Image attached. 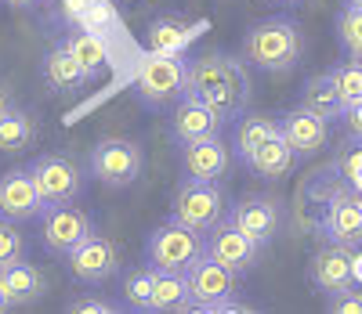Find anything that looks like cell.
<instances>
[{
    "instance_id": "cell-21",
    "label": "cell",
    "mask_w": 362,
    "mask_h": 314,
    "mask_svg": "<svg viewBox=\"0 0 362 314\" xmlns=\"http://www.w3.org/2000/svg\"><path fill=\"white\" fill-rule=\"evenodd\" d=\"M272 138H283V119H279V116L243 112V116H239L235 134H232V152H235L243 163H250V155H254L261 145H268Z\"/></svg>"
},
{
    "instance_id": "cell-23",
    "label": "cell",
    "mask_w": 362,
    "mask_h": 314,
    "mask_svg": "<svg viewBox=\"0 0 362 314\" xmlns=\"http://www.w3.org/2000/svg\"><path fill=\"white\" fill-rule=\"evenodd\" d=\"M300 105H305L308 112H315V116H322V119H329V123L344 119V98L337 90L334 73H319L300 87Z\"/></svg>"
},
{
    "instance_id": "cell-18",
    "label": "cell",
    "mask_w": 362,
    "mask_h": 314,
    "mask_svg": "<svg viewBox=\"0 0 362 314\" xmlns=\"http://www.w3.org/2000/svg\"><path fill=\"white\" fill-rule=\"evenodd\" d=\"M228 221L239 231H247L257 246H268L279 231V203L264 199V195H247L228 210Z\"/></svg>"
},
{
    "instance_id": "cell-14",
    "label": "cell",
    "mask_w": 362,
    "mask_h": 314,
    "mask_svg": "<svg viewBox=\"0 0 362 314\" xmlns=\"http://www.w3.org/2000/svg\"><path fill=\"white\" fill-rule=\"evenodd\" d=\"M322 238L341 242V246H362V199L344 184L341 192L329 195L326 213H322Z\"/></svg>"
},
{
    "instance_id": "cell-29",
    "label": "cell",
    "mask_w": 362,
    "mask_h": 314,
    "mask_svg": "<svg viewBox=\"0 0 362 314\" xmlns=\"http://www.w3.org/2000/svg\"><path fill=\"white\" fill-rule=\"evenodd\" d=\"M337 40L348 58L362 61V8H344L337 15Z\"/></svg>"
},
{
    "instance_id": "cell-34",
    "label": "cell",
    "mask_w": 362,
    "mask_h": 314,
    "mask_svg": "<svg viewBox=\"0 0 362 314\" xmlns=\"http://www.w3.org/2000/svg\"><path fill=\"white\" fill-rule=\"evenodd\" d=\"M66 310L69 314H116V303H109V300H73V303H66Z\"/></svg>"
},
{
    "instance_id": "cell-13",
    "label": "cell",
    "mask_w": 362,
    "mask_h": 314,
    "mask_svg": "<svg viewBox=\"0 0 362 314\" xmlns=\"http://www.w3.org/2000/svg\"><path fill=\"white\" fill-rule=\"evenodd\" d=\"M66 260H69L73 278L83 282V286H102V282H109V278L119 271V253H116V246H112L105 235H98V231L87 235Z\"/></svg>"
},
{
    "instance_id": "cell-28",
    "label": "cell",
    "mask_w": 362,
    "mask_h": 314,
    "mask_svg": "<svg viewBox=\"0 0 362 314\" xmlns=\"http://www.w3.org/2000/svg\"><path fill=\"white\" fill-rule=\"evenodd\" d=\"M66 44H69V51H73V54L83 61V69L90 73V80L102 76L105 61H109V54H105V44L98 40L95 29H87V33H69V37H66Z\"/></svg>"
},
{
    "instance_id": "cell-37",
    "label": "cell",
    "mask_w": 362,
    "mask_h": 314,
    "mask_svg": "<svg viewBox=\"0 0 362 314\" xmlns=\"http://www.w3.org/2000/svg\"><path fill=\"white\" fill-rule=\"evenodd\" d=\"M4 4H11V8H18V11H29V8H40V4H47V0H4Z\"/></svg>"
},
{
    "instance_id": "cell-7",
    "label": "cell",
    "mask_w": 362,
    "mask_h": 314,
    "mask_svg": "<svg viewBox=\"0 0 362 314\" xmlns=\"http://www.w3.org/2000/svg\"><path fill=\"white\" fill-rule=\"evenodd\" d=\"M90 174H95L98 184L105 188H127L138 181L141 167H145V155L134 141L127 138H102L87 155Z\"/></svg>"
},
{
    "instance_id": "cell-33",
    "label": "cell",
    "mask_w": 362,
    "mask_h": 314,
    "mask_svg": "<svg viewBox=\"0 0 362 314\" xmlns=\"http://www.w3.org/2000/svg\"><path fill=\"white\" fill-rule=\"evenodd\" d=\"M326 307L334 314H362V286H351V289H344L337 296H329Z\"/></svg>"
},
{
    "instance_id": "cell-9",
    "label": "cell",
    "mask_w": 362,
    "mask_h": 314,
    "mask_svg": "<svg viewBox=\"0 0 362 314\" xmlns=\"http://www.w3.org/2000/svg\"><path fill=\"white\" fill-rule=\"evenodd\" d=\"M87 235H95V224L76 206H47L40 213V238H44V249L54 257H69Z\"/></svg>"
},
{
    "instance_id": "cell-24",
    "label": "cell",
    "mask_w": 362,
    "mask_h": 314,
    "mask_svg": "<svg viewBox=\"0 0 362 314\" xmlns=\"http://www.w3.org/2000/svg\"><path fill=\"white\" fill-rule=\"evenodd\" d=\"M293 159H297V152L290 148L286 138H272L268 145H261L254 155H250V170L264 181H283L290 170H293Z\"/></svg>"
},
{
    "instance_id": "cell-22",
    "label": "cell",
    "mask_w": 362,
    "mask_h": 314,
    "mask_svg": "<svg viewBox=\"0 0 362 314\" xmlns=\"http://www.w3.org/2000/svg\"><path fill=\"white\" fill-rule=\"evenodd\" d=\"M0 289L8 296V307H25L44 296V274L25 260L8 264V267H0Z\"/></svg>"
},
{
    "instance_id": "cell-35",
    "label": "cell",
    "mask_w": 362,
    "mask_h": 314,
    "mask_svg": "<svg viewBox=\"0 0 362 314\" xmlns=\"http://www.w3.org/2000/svg\"><path fill=\"white\" fill-rule=\"evenodd\" d=\"M344 127H348V134H351L355 141H362V102L344 109Z\"/></svg>"
},
{
    "instance_id": "cell-2",
    "label": "cell",
    "mask_w": 362,
    "mask_h": 314,
    "mask_svg": "<svg viewBox=\"0 0 362 314\" xmlns=\"http://www.w3.org/2000/svg\"><path fill=\"white\" fill-rule=\"evenodd\" d=\"M300 54H305V33L290 15L261 18L243 37V58L261 73H290L297 69Z\"/></svg>"
},
{
    "instance_id": "cell-42",
    "label": "cell",
    "mask_w": 362,
    "mask_h": 314,
    "mask_svg": "<svg viewBox=\"0 0 362 314\" xmlns=\"http://www.w3.org/2000/svg\"><path fill=\"white\" fill-rule=\"evenodd\" d=\"M279 4H300V0H279Z\"/></svg>"
},
{
    "instance_id": "cell-3",
    "label": "cell",
    "mask_w": 362,
    "mask_h": 314,
    "mask_svg": "<svg viewBox=\"0 0 362 314\" xmlns=\"http://www.w3.org/2000/svg\"><path fill=\"white\" fill-rule=\"evenodd\" d=\"M203 253H206L203 231L174 221V217H170L167 224L153 228V235H148V242H145V264H153L156 271H177V274H185Z\"/></svg>"
},
{
    "instance_id": "cell-30",
    "label": "cell",
    "mask_w": 362,
    "mask_h": 314,
    "mask_svg": "<svg viewBox=\"0 0 362 314\" xmlns=\"http://www.w3.org/2000/svg\"><path fill=\"white\" fill-rule=\"evenodd\" d=\"M334 73V80H337V90H341V98H344V109L348 105H358L362 102V61H344V66H337V69H329Z\"/></svg>"
},
{
    "instance_id": "cell-8",
    "label": "cell",
    "mask_w": 362,
    "mask_h": 314,
    "mask_svg": "<svg viewBox=\"0 0 362 314\" xmlns=\"http://www.w3.org/2000/svg\"><path fill=\"white\" fill-rule=\"evenodd\" d=\"M29 174H33L44 206H73L83 192V170L69 159V155L58 152H44L29 163Z\"/></svg>"
},
{
    "instance_id": "cell-15",
    "label": "cell",
    "mask_w": 362,
    "mask_h": 314,
    "mask_svg": "<svg viewBox=\"0 0 362 314\" xmlns=\"http://www.w3.org/2000/svg\"><path fill=\"white\" fill-rule=\"evenodd\" d=\"M225 127V116L214 112L206 102H199L196 94H185L177 102L174 116H170V138L177 145H189V141H199V138H214L221 134Z\"/></svg>"
},
{
    "instance_id": "cell-10",
    "label": "cell",
    "mask_w": 362,
    "mask_h": 314,
    "mask_svg": "<svg viewBox=\"0 0 362 314\" xmlns=\"http://www.w3.org/2000/svg\"><path fill=\"white\" fill-rule=\"evenodd\" d=\"M308 278H312V286L319 293H326V296H337V293L358 286L351 246H341V242L322 246L319 253L312 257V264H308Z\"/></svg>"
},
{
    "instance_id": "cell-5",
    "label": "cell",
    "mask_w": 362,
    "mask_h": 314,
    "mask_svg": "<svg viewBox=\"0 0 362 314\" xmlns=\"http://www.w3.org/2000/svg\"><path fill=\"white\" fill-rule=\"evenodd\" d=\"M138 98L153 109H163L170 102H181L189 94V61L181 54H153L138 73Z\"/></svg>"
},
{
    "instance_id": "cell-16",
    "label": "cell",
    "mask_w": 362,
    "mask_h": 314,
    "mask_svg": "<svg viewBox=\"0 0 362 314\" xmlns=\"http://www.w3.org/2000/svg\"><path fill=\"white\" fill-rule=\"evenodd\" d=\"M279 119H283V138L297 152V159H312V155H319L329 145V119L308 112L305 105L283 112Z\"/></svg>"
},
{
    "instance_id": "cell-1",
    "label": "cell",
    "mask_w": 362,
    "mask_h": 314,
    "mask_svg": "<svg viewBox=\"0 0 362 314\" xmlns=\"http://www.w3.org/2000/svg\"><path fill=\"white\" fill-rule=\"evenodd\" d=\"M250 61L228 51H206L189 61V94L206 102L225 119L243 116L250 105Z\"/></svg>"
},
{
    "instance_id": "cell-17",
    "label": "cell",
    "mask_w": 362,
    "mask_h": 314,
    "mask_svg": "<svg viewBox=\"0 0 362 314\" xmlns=\"http://www.w3.org/2000/svg\"><path fill=\"white\" fill-rule=\"evenodd\" d=\"M181 167H185V177L221 181L232 167V148L221 141V134L189 141V145H181Z\"/></svg>"
},
{
    "instance_id": "cell-4",
    "label": "cell",
    "mask_w": 362,
    "mask_h": 314,
    "mask_svg": "<svg viewBox=\"0 0 362 314\" xmlns=\"http://www.w3.org/2000/svg\"><path fill=\"white\" fill-rule=\"evenodd\" d=\"M170 217L181 224H189L196 231H210L225 221V188L221 181H199L185 177L177 184V192L170 199Z\"/></svg>"
},
{
    "instance_id": "cell-11",
    "label": "cell",
    "mask_w": 362,
    "mask_h": 314,
    "mask_svg": "<svg viewBox=\"0 0 362 314\" xmlns=\"http://www.w3.org/2000/svg\"><path fill=\"white\" fill-rule=\"evenodd\" d=\"M44 195L33 181V174L25 170H8L0 177V217L11 224H25V221H37L44 213Z\"/></svg>"
},
{
    "instance_id": "cell-19",
    "label": "cell",
    "mask_w": 362,
    "mask_h": 314,
    "mask_svg": "<svg viewBox=\"0 0 362 314\" xmlns=\"http://www.w3.org/2000/svg\"><path fill=\"white\" fill-rule=\"evenodd\" d=\"M203 29H206V22H185L177 15H160L148 22L145 47H148V54H181Z\"/></svg>"
},
{
    "instance_id": "cell-40",
    "label": "cell",
    "mask_w": 362,
    "mask_h": 314,
    "mask_svg": "<svg viewBox=\"0 0 362 314\" xmlns=\"http://www.w3.org/2000/svg\"><path fill=\"white\" fill-rule=\"evenodd\" d=\"M8 307V296H4V289H0V310H4Z\"/></svg>"
},
{
    "instance_id": "cell-6",
    "label": "cell",
    "mask_w": 362,
    "mask_h": 314,
    "mask_svg": "<svg viewBox=\"0 0 362 314\" xmlns=\"http://www.w3.org/2000/svg\"><path fill=\"white\" fill-rule=\"evenodd\" d=\"M189 293H192V310H247L243 303H232L235 296V271L218 264L210 253H203L189 271Z\"/></svg>"
},
{
    "instance_id": "cell-31",
    "label": "cell",
    "mask_w": 362,
    "mask_h": 314,
    "mask_svg": "<svg viewBox=\"0 0 362 314\" xmlns=\"http://www.w3.org/2000/svg\"><path fill=\"white\" fill-rule=\"evenodd\" d=\"M18 260H25V238L11 228V221L0 217V267L18 264Z\"/></svg>"
},
{
    "instance_id": "cell-27",
    "label": "cell",
    "mask_w": 362,
    "mask_h": 314,
    "mask_svg": "<svg viewBox=\"0 0 362 314\" xmlns=\"http://www.w3.org/2000/svg\"><path fill=\"white\" fill-rule=\"evenodd\" d=\"M156 278H160V271H156L153 264H141V267L127 271V278H124V300H127V307H134V310H153Z\"/></svg>"
},
{
    "instance_id": "cell-26",
    "label": "cell",
    "mask_w": 362,
    "mask_h": 314,
    "mask_svg": "<svg viewBox=\"0 0 362 314\" xmlns=\"http://www.w3.org/2000/svg\"><path fill=\"white\" fill-rule=\"evenodd\" d=\"M153 310H192L189 278L177 271H160L156 293H153Z\"/></svg>"
},
{
    "instance_id": "cell-32",
    "label": "cell",
    "mask_w": 362,
    "mask_h": 314,
    "mask_svg": "<svg viewBox=\"0 0 362 314\" xmlns=\"http://www.w3.org/2000/svg\"><path fill=\"white\" fill-rule=\"evenodd\" d=\"M337 177L348 184V188H358L362 184V141L355 148H348L341 159H337Z\"/></svg>"
},
{
    "instance_id": "cell-39",
    "label": "cell",
    "mask_w": 362,
    "mask_h": 314,
    "mask_svg": "<svg viewBox=\"0 0 362 314\" xmlns=\"http://www.w3.org/2000/svg\"><path fill=\"white\" fill-rule=\"evenodd\" d=\"M344 8H362V0H344Z\"/></svg>"
},
{
    "instance_id": "cell-12",
    "label": "cell",
    "mask_w": 362,
    "mask_h": 314,
    "mask_svg": "<svg viewBox=\"0 0 362 314\" xmlns=\"http://www.w3.org/2000/svg\"><path fill=\"white\" fill-rule=\"evenodd\" d=\"M206 253L214 257L218 264H225L228 271L247 274V271H254V264H257V257H261V246H257L247 231H239L228 217H225L218 228L206 231Z\"/></svg>"
},
{
    "instance_id": "cell-20",
    "label": "cell",
    "mask_w": 362,
    "mask_h": 314,
    "mask_svg": "<svg viewBox=\"0 0 362 314\" xmlns=\"http://www.w3.org/2000/svg\"><path fill=\"white\" fill-rule=\"evenodd\" d=\"M40 76H44V83H47L54 94H73V90H80V87L90 80V73L83 69V61L69 51L66 40L58 44L54 51L44 54V61H40Z\"/></svg>"
},
{
    "instance_id": "cell-41",
    "label": "cell",
    "mask_w": 362,
    "mask_h": 314,
    "mask_svg": "<svg viewBox=\"0 0 362 314\" xmlns=\"http://www.w3.org/2000/svg\"><path fill=\"white\" fill-rule=\"evenodd\" d=\"M351 192H355V195H358V199H362V184H358V188H351Z\"/></svg>"
},
{
    "instance_id": "cell-25",
    "label": "cell",
    "mask_w": 362,
    "mask_h": 314,
    "mask_svg": "<svg viewBox=\"0 0 362 314\" xmlns=\"http://www.w3.org/2000/svg\"><path fill=\"white\" fill-rule=\"evenodd\" d=\"M33 138H37V123L25 109L8 105L4 112H0V152L18 155V152H25L29 145H33Z\"/></svg>"
},
{
    "instance_id": "cell-38",
    "label": "cell",
    "mask_w": 362,
    "mask_h": 314,
    "mask_svg": "<svg viewBox=\"0 0 362 314\" xmlns=\"http://www.w3.org/2000/svg\"><path fill=\"white\" fill-rule=\"evenodd\" d=\"M8 105H11V98H8V90H4V87H0V112H4Z\"/></svg>"
},
{
    "instance_id": "cell-36",
    "label": "cell",
    "mask_w": 362,
    "mask_h": 314,
    "mask_svg": "<svg viewBox=\"0 0 362 314\" xmlns=\"http://www.w3.org/2000/svg\"><path fill=\"white\" fill-rule=\"evenodd\" d=\"M90 4H95V0H66V11H69L73 18H83V15L90 11Z\"/></svg>"
}]
</instances>
